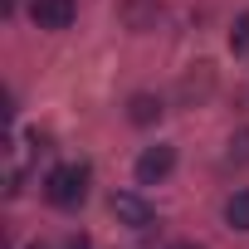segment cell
I'll return each mask as SVG.
<instances>
[{
  "label": "cell",
  "instance_id": "1",
  "mask_svg": "<svg viewBox=\"0 0 249 249\" xmlns=\"http://www.w3.org/2000/svg\"><path fill=\"white\" fill-rule=\"evenodd\" d=\"M88 181H93V171L83 166V161H64V166H54L49 176H44V196H49V205H83V196H88Z\"/></svg>",
  "mask_w": 249,
  "mask_h": 249
},
{
  "label": "cell",
  "instance_id": "2",
  "mask_svg": "<svg viewBox=\"0 0 249 249\" xmlns=\"http://www.w3.org/2000/svg\"><path fill=\"white\" fill-rule=\"evenodd\" d=\"M73 15H78L73 0H30V20H35L39 30H69Z\"/></svg>",
  "mask_w": 249,
  "mask_h": 249
},
{
  "label": "cell",
  "instance_id": "3",
  "mask_svg": "<svg viewBox=\"0 0 249 249\" xmlns=\"http://www.w3.org/2000/svg\"><path fill=\"white\" fill-rule=\"evenodd\" d=\"M112 215H117V225H127V230H147L152 225V205L137 191H117L112 196Z\"/></svg>",
  "mask_w": 249,
  "mask_h": 249
},
{
  "label": "cell",
  "instance_id": "4",
  "mask_svg": "<svg viewBox=\"0 0 249 249\" xmlns=\"http://www.w3.org/2000/svg\"><path fill=\"white\" fill-rule=\"evenodd\" d=\"M171 166H176V152H171V147H147V152L137 157V181H142V186H157V181L171 176Z\"/></svg>",
  "mask_w": 249,
  "mask_h": 249
},
{
  "label": "cell",
  "instance_id": "5",
  "mask_svg": "<svg viewBox=\"0 0 249 249\" xmlns=\"http://www.w3.org/2000/svg\"><path fill=\"white\" fill-rule=\"evenodd\" d=\"M127 117L137 122V127H152V122L161 117V98H152V93H137V98L127 103Z\"/></svg>",
  "mask_w": 249,
  "mask_h": 249
},
{
  "label": "cell",
  "instance_id": "6",
  "mask_svg": "<svg viewBox=\"0 0 249 249\" xmlns=\"http://www.w3.org/2000/svg\"><path fill=\"white\" fill-rule=\"evenodd\" d=\"M225 225L230 230H249V191H234L225 200Z\"/></svg>",
  "mask_w": 249,
  "mask_h": 249
},
{
  "label": "cell",
  "instance_id": "7",
  "mask_svg": "<svg viewBox=\"0 0 249 249\" xmlns=\"http://www.w3.org/2000/svg\"><path fill=\"white\" fill-rule=\"evenodd\" d=\"M230 49L249 59V15H239V20H234V30H230Z\"/></svg>",
  "mask_w": 249,
  "mask_h": 249
},
{
  "label": "cell",
  "instance_id": "8",
  "mask_svg": "<svg viewBox=\"0 0 249 249\" xmlns=\"http://www.w3.org/2000/svg\"><path fill=\"white\" fill-rule=\"evenodd\" d=\"M230 157H234V161H249V132H239V137L230 142Z\"/></svg>",
  "mask_w": 249,
  "mask_h": 249
},
{
  "label": "cell",
  "instance_id": "9",
  "mask_svg": "<svg viewBox=\"0 0 249 249\" xmlns=\"http://www.w3.org/2000/svg\"><path fill=\"white\" fill-rule=\"evenodd\" d=\"M69 249H93V244H88V234H69Z\"/></svg>",
  "mask_w": 249,
  "mask_h": 249
},
{
  "label": "cell",
  "instance_id": "10",
  "mask_svg": "<svg viewBox=\"0 0 249 249\" xmlns=\"http://www.w3.org/2000/svg\"><path fill=\"white\" fill-rule=\"evenodd\" d=\"M171 249H200V244H191V239H181V244H171Z\"/></svg>",
  "mask_w": 249,
  "mask_h": 249
},
{
  "label": "cell",
  "instance_id": "11",
  "mask_svg": "<svg viewBox=\"0 0 249 249\" xmlns=\"http://www.w3.org/2000/svg\"><path fill=\"white\" fill-rule=\"evenodd\" d=\"M30 249H44V244H30Z\"/></svg>",
  "mask_w": 249,
  "mask_h": 249
}]
</instances>
